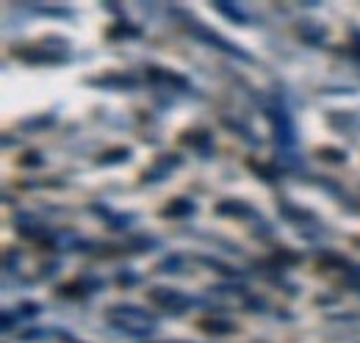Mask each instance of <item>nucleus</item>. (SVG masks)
<instances>
[{"mask_svg":"<svg viewBox=\"0 0 360 343\" xmlns=\"http://www.w3.org/2000/svg\"><path fill=\"white\" fill-rule=\"evenodd\" d=\"M105 318L114 330H120L125 335H139V338L153 335L155 327H158V318L153 313L136 307V304H114V307H108Z\"/></svg>","mask_w":360,"mask_h":343,"instance_id":"obj_1","label":"nucleus"},{"mask_svg":"<svg viewBox=\"0 0 360 343\" xmlns=\"http://www.w3.org/2000/svg\"><path fill=\"white\" fill-rule=\"evenodd\" d=\"M188 31H194L200 39H205V44H211V47H217V50H222L227 56H241V58H250L247 53H241L238 47H233V44H227V39H222L219 34H214V31H208V28H202V25H197V22H188Z\"/></svg>","mask_w":360,"mask_h":343,"instance_id":"obj_2","label":"nucleus"},{"mask_svg":"<svg viewBox=\"0 0 360 343\" xmlns=\"http://www.w3.org/2000/svg\"><path fill=\"white\" fill-rule=\"evenodd\" d=\"M150 299L155 302V304H161V307H167V310H175V313L188 307V299L180 291H175V288H153Z\"/></svg>","mask_w":360,"mask_h":343,"instance_id":"obj_3","label":"nucleus"},{"mask_svg":"<svg viewBox=\"0 0 360 343\" xmlns=\"http://www.w3.org/2000/svg\"><path fill=\"white\" fill-rule=\"evenodd\" d=\"M175 167H180V155H172V158L167 155V158H161L153 169L144 172V183H158V180H164V177L175 169Z\"/></svg>","mask_w":360,"mask_h":343,"instance_id":"obj_4","label":"nucleus"},{"mask_svg":"<svg viewBox=\"0 0 360 343\" xmlns=\"http://www.w3.org/2000/svg\"><path fill=\"white\" fill-rule=\"evenodd\" d=\"M194 211H197V208H194V202H191V200H186V197L172 200V202L164 208V214L169 216V219H186V216H191Z\"/></svg>","mask_w":360,"mask_h":343,"instance_id":"obj_5","label":"nucleus"},{"mask_svg":"<svg viewBox=\"0 0 360 343\" xmlns=\"http://www.w3.org/2000/svg\"><path fill=\"white\" fill-rule=\"evenodd\" d=\"M214 8L222 11L225 17H230V22H238V25H247L250 22V17L244 14V8L236 6V3H214Z\"/></svg>","mask_w":360,"mask_h":343,"instance_id":"obj_6","label":"nucleus"},{"mask_svg":"<svg viewBox=\"0 0 360 343\" xmlns=\"http://www.w3.org/2000/svg\"><path fill=\"white\" fill-rule=\"evenodd\" d=\"M89 84H100L105 86V89H134L136 81L128 78V75H103V78H94Z\"/></svg>","mask_w":360,"mask_h":343,"instance_id":"obj_7","label":"nucleus"},{"mask_svg":"<svg viewBox=\"0 0 360 343\" xmlns=\"http://www.w3.org/2000/svg\"><path fill=\"white\" fill-rule=\"evenodd\" d=\"M202 330L211 332V335H227V332H233L236 327H233V321H227V318H208V321H202Z\"/></svg>","mask_w":360,"mask_h":343,"instance_id":"obj_8","label":"nucleus"},{"mask_svg":"<svg viewBox=\"0 0 360 343\" xmlns=\"http://www.w3.org/2000/svg\"><path fill=\"white\" fill-rule=\"evenodd\" d=\"M217 214H222V216H227V214H233V216H250L252 211L244 205V202H233V200H225V202H219L217 205Z\"/></svg>","mask_w":360,"mask_h":343,"instance_id":"obj_9","label":"nucleus"},{"mask_svg":"<svg viewBox=\"0 0 360 343\" xmlns=\"http://www.w3.org/2000/svg\"><path fill=\"white\" fill-rule=\"evenodd\" d=\"M128 158H131V150H122V147H120V150H111L108 155H100L97 164H122V161H128Z\"/></svg>","mask_w":360,"mask_h":343,"instance_id":"obj_10","label":"nucleus"},{"mask_svg":"<svg viewBox=\"0 0 360 343\" xmlns=\"http://www.w3.org/2000/svg\"><path fill=\"white\" fill-rule=\"evenodd\" d=\"M17 230H20L22 235H37V233H39V224H37V219H31V216H20V219H17Z\"/></svg>","mask_w":360,"mask_h":343,"instance_id":"obj_11","label":"nucleus"},{"mask_svg":"<svg viewBox=\"0 0 360 343\" xmlns=\"http://www.w3.org/2000/svg\"><path fill=\"white\" fill-rule=\"evenodd\" d=\"M180 260H183V257H180V255L167 257V260H164V263H161L158 268H161V271H172V274H175V271H183V266H180Z\"/></svg>","mask_w":360,"mask_h":343,"instance_id":"obj_12","label":"nucleus"}]
</instances>
